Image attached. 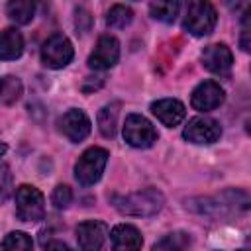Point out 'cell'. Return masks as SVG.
I'll return each mask as SVG.
<instances>
[{
	"label": "cell",
	"instance_id": "ffe728a7",
	"mask_svg": "<svg viewBox=\"0 0 251 251\" xmlns=\"http://www.w3.org/2000/svg\"><path fill=\"white\" fill-rule=\"evenodd\" d=\"M133 20V10L126 4H114L106 16V24L110 27H126Z\"/></svg>",
	"mask_w": 251,
	"mask_h": 251
},
{
	"label": "cell",
	"instance_id": "f1b7e54d",
	"mask_svg": "<svg viewBox=\"0 0 251 251\" xmlns=\"http://www.w3.org/2000/svg\"><path fill=\"white\" fill-rule=\"evenodd\" d=\"M0 92H2V78H0Z\"/></svg>",
	"mask_w": 251,
	"mask_h": 251
},
{
	"label": "cell",
	"instance_id": "7a4b0ae2",
	"mask_svg": "<svg viewBox=\"0 0 251 251\" xmlns=\"http://www.w3.org/2000/svg\"><path fill=\"white\" fill-rule=\"evenodd\" d=\"M108 163V151L104 147H88L75 165V178L82 186H90L100 180Z\"/></svg>",
	"mask_w": 251,
	"mask_h": 251
},
{
	"label": "cell",
	"instance_id": "4fadbf2b",
	"mask_svg": "<svg viewBox=\"0 0 251 251\" xmlns=\"http://www.w3.org/2000/svg\"><path fill=\"white\" fill-rule=\"evenodd\" d=\"M151 114L163 126L175 127L184 120L186 110H184V104L180 100H176V98H161V100L151 102Z\"/></svg>",
	"mask_w": 251,
	"mask_h": 251
},
{
	"label": "cell",
	"instance_id": "9c48e42d",
	"mask_svg": "<svg viewBox=\"0 0 251 251\" xmlns=\"http://www.w3.org/2000/svg\"><path fill=\"white\" fill-rule=\"evenodd\" d=\"M108 237V226L100 220H86L76 226V241L80 251H100Z\"/></svg>",
	"mask_w": 251,
	"mask_h": 251
},
{
	"label": "cell",
	"instance_id": "cb8c5ba5",
	"mask_svg": "<svg viewBox=\"0 0 251 251\" xmlns=\"http://www.w3.org/2000/svg\"><path fill=\"white\" fill-rule=\"evenodd\" d=\"M14 184H12V173L8 165H0V204H4L12 196Z\"/></svg>",
	"mask_w": 251,
	"mask_h": 251
},
{
	"label": "cell",
	"instance_id": "7402d4cb",
	"mask_svg": "<svg viewBox=\"0 0 251 251\" xmlns=\"http://www.w3.org/2000/svg\"><path fill=\"white\" fill-rule=\"evenodd\" d=\"M22 94V82L16 76H6L2 78V92H0V100L4 104H14Z\"/></svg>",
	"mask_w": 251,
	"mask_h": 251
},
{
	"label": "cell",
	"instance_id": "3957f363",
	"mask_svg": "<svg viewBox=\"0 0 251 251\" xmlns=\"http://www.w3.org/2000/svg\"><path fill=\"white\" fill-rule=\"evenodd\" d=\"M216 22H218L216 8L210 2L194 0V2L188 4V10H186V16H184L182 27L188 33H192L196 37H202V35L212 33V29L216 27Z\"/></svg>",
	"mask_w": 251,
	"mask_h": 251
},
{
	"label": "cell",
	"instance_id": "5b68a950",
	"mask_svg": "<svg viewBox=\"0 0 251 251\" xmlns=\"http://www.w3.org/2000/svg\"><path fill=\"white\" fill-rule=\"evenodd\" d=\"M75 49L67 35L53 33L41 45V61L49 69H63L73 61Z\"/></svg>",
	"mask_w": 251,
	"mask_h": 251
},
{
	"label": "cell",
	"instance_id": "9a60e30c",
	"mask_svg": "<svg viewBox=\"0 0 251 251\" xmlns=\"http://www.w3.org/2000/svg\"><path fill=\"white\" fill-rule=\"evenodd\" d=\"M24 53V37L18 29L6 27L0 31V61H14Z\"/></svg>",
	"mask_w": 251,
	"mask_h": 251
},
{
	"label": "cell",
	"instance_id": "5bb4252c",
	"mask_svg": "<svg viewBox=\"0 0 251 251\" xmlns=\"http://www.w3.org/2000/svg\"><path fill=\"white\" fill-rule=\"evenodd\" d=\"M112 251H141L143 237L139 229L131 224H118L110 231Z\"/></svg>",
	"mask_w": 251,
	"mask_h": 251
},
{
	"label": "cell",
	"instance_id": "8fae6325",
	"mask_svg": "<svg viewBox=\"0 0 251 251\" xmlns=\"http://www.w3.org/2000/svg\"><path fill=\"white\" fill-rule=\"evenodd\" d=\"M57 124H59L61 133H63L69 141H73V143L82 141V139L90 133V120H88V116H86L82 110H76V108L65 112V114L59 118Z\"/></svg>",
	"mask_w": 251,
	"mask_h": 251
},
{
	"label": "cell",
	"instance_id": "d4e9b609",
	"mask_svg": "<svg viewBox=\"0 0 251 251\" xmlns=\"http://www.w3.org/2000/svg\"><path fill=\"white\" fill-rule=\"evenodd\" d=\"M249 16H251V12H247V14L243 16V24H241V39H239V43H241V49H243V51H249V45H251V39H249V35H251Z\"/></svg>",
	"mask_w": 251,
	"mask_h": 251
},
{
	"label": "cell",
	"instance_id": "f546056e",
	"mask_svg": "<svg viewBox=\"0 0 251 251\" xmlns=\"http://www.w3.org/2000/svg\"><path fill=\"white\" fill-rule=\"evenodd\" d=\"M239 251H247V249H239Z\"/></svg>",
	"mask_w": 251,
	"mask_h": 251
},
{
	"label": "cell",
	"instance_id": "52a82bcc",
	"mask_svg": "<svg viewBox=\"0 0 251 251\" xmlns=\"http://www.w3.org/2000/svg\"><path fill=\"white\" fill-rule=\"evenodd\" d=\"M220 135H222L220 122H216L214 118H208V116L192 118L182 131V137L196 145H210V143L218 141Z\"/></svg>",
	"mask_w": 251,
	"mask_h": 251
},
{
	"label": "cell",
	"instance_id": "2e32d148",
	"mask_svg": "<svg viewBox=\"0 0 251 251\" xmlns=\"http://www.w3.org/2000/svg\"><path fill=\"white\" fill-rule=\"evenodd\" d=\"M190 245V235L186 231H173L155 241L153 251H186Z\"/></svg>",
	"mask_w": 251,
	"mask_h": 251
},
{
	"label": "cell",
	"instance_id": "e0dca14e",
	"mask_svg": "<svg viewBox=\"0 0 251 251\" xmlns=\"http://www.w3.org/2000/svg\"><path fill=\"white\" fill-rule=\"evenodd\" d=\"M6 12H8V18L16 24H29L33 20V14H35V4L29 2V0H12L8 2L6 6Z\"/></svg>",
	"mask_w": 251,
	"mask_h": 251
},
{
	"label": "cell",
	"instance_id": "ba28073f",
	"mask_svg": "<svg viewBox=\"0 0 251 251\" xmlns=\"http://www.w3.org/2000/svg\"><path fill=\"white\" fill-rule=\"evenodd\" d=\"M120 59V41L114 35H102L88 57V67L94 71H106Z\"/></svg>",
	"mask_w": 251,
	"mask_h": 251
},
{
	"label": "cell",
	"instance_id": "d6986e66",
	"mask_svg": "<svg viewBox=\"0 0 251 251\" xmlns=\"http://www.w3.org/2000/svg\"><path fill=\"white\" fill-rule=\"evenodd\" d=\"M178 10H180V4L178 2H171V0H163V2H151L149 4V12L155 20L159 22H165V24H171L175 22V18L178 16Z\"/></svg>",
	"mask_w": 251,
	"mask_h": 251
},
{
	"label": "cell",
	"instance_id": "8992f818",
	"mask_svg": "<svg viewBox=\"0 0 251 251\" xmlns=\"http://www.w3.org/2000/svg\"><path fill=\"white\" fill-rule=\"evenodd\" d=\"M124 139L137 149H147L157 141V129L141 114H129L124 124Z\"/></svg>",
	"mask_w": 251,
	"mask_h": 251
},
{
	"label": "cell",
	"instance_id": "ac0fdd59",
	"mask_svg": "<svg viewBox=\"0 0 251 251\" xmlns=\"http://www.w3.org/2000/svg\"><path fill=\"white\" fill-rule=\"evenodd\" d=\"M118 102L106 104L100 112H98V129L104 137H114L116 135V126H118Z\"/></svg>",
	"mask_w": 251,
	"mask_h": 251
},
{
	"label": "cell",
	"instance_id": "44dd1931",
	"mask_svg": "<svg viewBox=\"0 0 251 251\" xmlns=\"http://www.w3.org/2000/svg\"><path fill=\"white\" fill-rule=\"evenodd\" d=\"M33 243L25 231H10L2 239V251H31Z\"/></svg>",
	"mask_w": 251,
	"mask_h": 251
},
{
	"label": "cell",
	"instance_id": "30bf717a",
	"mask_svg": "<svg viewBox=\"0 0 251 251\" xmlns=\"http://www.w3.org/2000/svg\"><path fill=\"white\" fill-rule=\"evenodd\" d=\"M224 96H226L224 88L216 80H204L192 90L190 104L198 112H210V110H216L224 102Z\"/></svg>",
	"mask_w": 251,
	"mask_h": 251
},
{
	"label": "cell",
	"instance_id": "83f0119b",
	"mask_svg": "<svg viewBox=\"0 0 251 251\" xmlns=\"http://www.w3.org/2000/svg\"><path fill=\"white\" fill-rule=\"evenodd\" d=\"M4 153H6V143H2V141H0V157H2Z\"/></svg>",
	"mask_w": 251,
	"mask_h": 251
},
{
	"label": "cell",
	"instance_id": "6da1fadb",
	"mask_svg": "<svg viewBox=\"0 0 251 251\" xmlns=\"http://www.w3.org/2000/svg\"><path fill=\"white\" fill-rule=\"evenodd\" d=\"M112 202H114V208L126 216L147 218V216H155L163 208L165 196L157 188H143L126 196H114Z\"/></svg>",
	"mask_w": 251,
	"mask_h": 251
},
{
	"label": "cell",
	"instance_id": "4316f807",
	"mask_svg": "<svg viewBox=\"0 0 251 251\" xmlns=\"http://www.w3.org/2000/svg\"><path fill=\"white\" fill-rule=\"evenodd\" d=\"M45 251H75V249H71L67 243H63V241H53V243H49L47 247H45Z\"/></svg>",
	"mask_w": 251,
	"mask_h": 251
},
{
	"label": "cell",
	"instance_id": "484cf974",
	"mask_svg": "<svg viewBox=\"0 0 251 251\" xmlns=\"http://www.w3.org/2000/svg\"><path fill=\"white\" fill-rule=\"evenodd\" d=\"M80 20H86V24H90V14L84 10V8H76V22H80ZM80 24H76V27H78ZM88 29V25H80V33H84Z\"/></svg>",
	"mask_w": 251,
	"mask_h": 251
},
{
	"label": "cell",
	"instance_id": "603a6c76",
	"mask_svg": "<svg viewBox=\"0 0 251 251\" xmlns=\"http://www.w3.org/2000/svg\"><path fill=\"white\" fill-rule=\"evenodd\" d=\"M51 202L57 210H65L69 208V204L73 202V190L67 186V184H57L53 188V194H51Z\"/></svg>",
	"mask_w": 251,
	"mask_h": 251
},
{
	"label": "cell",
	"instance_id": "7c38bea8",
	"mask_svg": "<svg viewBox=\"0 0 251 251\" xmlns=\"http://www.w3.org/2000/svg\"><path fill=\"white\" fill-rule=\"evenodd\" d=\"M202 65L216 75H226L233 65V55L226 43H212L202 51Z\"/></svg>",
	"mask_w": 251,
	"mask_h": 251
},
{
	"label": "cell",
	"instance_id": "277c9868",
	"mask_svg": "<svg viewBox=\"0 0 251 251\" xmlns=\"http://www.w3.org/2000/svg\"><path fill=\"white\" fill-rule=\"evenodd\" d=\"M16 216L22 222L35 224L45 216V198L41 190L31 184H20L16 188Z\"/></svg>",
	"mask_w": 251,
	"mask_h": 251
}]
</instances>
